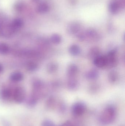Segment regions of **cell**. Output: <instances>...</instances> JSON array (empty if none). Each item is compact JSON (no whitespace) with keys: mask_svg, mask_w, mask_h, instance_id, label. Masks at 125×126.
<instances>
[{"mask_svg":"<svg viewBox=\"0 0 125 126\" xmlns=\"http://www.w3.org/2000/svg\"><path fill=\"white\" fill-rule=\"evenodd\" d=\"M78 86V82L75 79H72L69 80L68 83V86L70 89H76Z\"/></svg>","mask_w":125,"mask_h":126,"instance_id":"21","label":"cell"},{"mask_svg":"<svg viewBox=\"0 0 125 126\" xmlns=\"http://www.w3.org/2000/svg\"><path fill=\"white\" fill-rule=\"evenodd\" d=\"M37 102V97L34 94H33L29 98L26 104L28 106L31 108L34 107L36 104Z\"/></svg>","mask_w":125,"mask_h":126,"instance_id":"11","label":"cell"},{"mask_svg":"<svg viewBox=\"0 0 125 126\" xmlns=\"http://www.w3.org/2000/svg\"><path fill=\"white\" fill-rule=\"evenodd\" d=\"M26 67L27 70L31 72H33L37 69L38 66L37 64L34 62H29L26 64Z\"/></svg>","mask_w":125,"mask_h":126,"instance_id":"17","label":"cell"},{"mask_svg":"<svg viewBox=\"0 0 125 126\" xmlns=\"http://www.w3.org/2000/svg\"><path fill=\"white\" fill-rule=\"evenodd\" d=\"M106 57L107 61L106 67L112 68L116 65L117 61L114 51H111L109 53L108 55Z\"/></svg>","mask_w":125,"mask_h":126,"instance_id":"4","label":"cell"},{"mask_svg":"<svg viewBox=\"0 0 125 126\" xmlns=\"http://www.w3.org/2000/svg\"><path fill=\"white\" fill-rule=\"evenodd\" d=\"M78 71L77 67L75 64H71L69 66L68 70V75L70 77H73L77 74Z\"/></svg>","mask_w":125,"mask_h":126,"instance_id":"13","label":"cell"},{"mask_svg":"<svg viewBox=\"0 0 125 126\" xmlns=\"http://www.w3.org/2000/svg\"><path fill=\"white\" fill-rule=\"evenodd\" d=\"M10 79L11 81L14 82H19L23 79V74L19 72H16L12 73L10 76Z\"/></svg>","mask_w":125,"mask_h":126,"instance_id":"9","label":"cell"},{"mask_svg":"<svg viewBox=\"0 0 125 126\" xmlns=\"http://www.w3.org/2000/svg\"><path fill=\"white\" fill-rule=\"evenodd\" d=\"M51 41L52 43L55 44L60 43L61 41V38L59 35L58 34H54L51 36Z\"/></svg>","mask_w":125,"mask_h":126,"instance_id":"20","label":"cell"},{"mask_svg":"<svg viewBox=\"0 0 125 126\" xmlns=\"http://www.w3.org/2000/svg\"><path fill=\"white\" fill-rule=\"evenodd\" d=\"M2 124L3 126H11L9 123L5 119L2 120Z\"/></svg>","mask_w":125,"mask_h":126,"instance_id":"27","label":"cell"},{"mask_svg":"<svg viewBox=\"0 0 125 126\" xmlns=\"http://www.w3.org/2000/svg\"><path fill=\"white\" fill-rule=\"evenodd\" d=\"M34 1V2H36V1H37L38 0H32Z\"/></svg>","mask_w":125,"mask_h":126,"instance_id":"29","label":"cell"},{"mask_svg":"<svg viewBox=\"0 0 125 126\" xmlns=\"http://www.w3.org/2000/svg\"><path fill=\"white\" fill-rule=\"evenodd\" d=\"M80 29V26L78 23H72L69 26L68 31L71 34H74L78 32Z\"/></svg>","mask_w":125,"mask_h":126,"instance_id":"10","label":"cell"},{"mask_svg":"<svg viewBox=\"0 0 125 126\" xmlns=\"http://www.w3.org/2000/svg\"><path fill=\"white\" fill-rule=\"evenodd\" d=\"M86 106L84 104L78 102L75 104L72 107V112L73 115L76 117L81 116L86 111Z\"/></svg>","mask_w":125,"mask_h":126,"instance_id":"3","label":"cell"},{"mask_svg":"<svg viewBox=\"0 0 125 126\" xmlns=\"http://www.w3.org/2000/svg\"><path fill=\"white\" fill-rule=\"evenodd\" d=\"M116 111L113 106H109L102 111L100 116V120L104 124H109L114 120L116 117Z\"/></svg>","mask_w":125,"mask_h":126,"instance_id":"1","label":"cell"},{"mask_svg":"<svg viewBox=\"0 0 125 126\" xmlns=\"http://www.w3.org/2000/svg\"><path fill=\"white\" fill-rule=\"evenodd\" d=\"M12 94L13 93L10 90L5 88L1 90L0 92V98L2 100H9L12 98Z\"/></svg>","mask_w":125,"mask_h":126,"instance_id":"7","label":"cell"},{"mask_svg":"<svg viewBox=\"0 0 125 126\" xmlns=\"http://www.w3.org/2000/svg\"><path fill=\"white\" fill-rule=\"evenodd\" d=\"M58 68L57 64L55 63H51L48 64L47 66L48 72L49 73H53L57 71Z\"/></svg>","mask_w":125,"mask_h":126,"instance_id":"18","label":"cell"},{"mask_svg":"<svg viewBox=\"0 0 125 126\" xmlns=\"http://www.w3.org/2000/svg\"><path fill=\"white\" fill-rule=\"evenodd\" d=\"M120 5L118 1H113L110 3L109 6V11L112 14H116L119 12Z\"/></svg>","mask_w":125,"mask_h":126,"instance_id":"8","label":"cell"},{"mask_svg":"<svg viewBox=\"0 0 125 126\" xmlns=\"http://www.w3.org/2000/svg\"><path fill=\"white\" fill-rule=\"evenodd\" d=\"M33 86L34 89H39L42 87L43 83L41 81L38 80H34L33 81Z\"/></svg>","mask_w":125,"mask_h":126,"instance_id":"22","label":"cell"},{"mask_svg":"<svg viewBox=\"0 0 125 126\" xmlns=\"http://www.w3.org/2000/svg\"><path fill=\"white\" fill-rule=\"evenodd\" d=\"M23 21L20 18L14 19L10 26V30L11 32H14L21 28L23 25Z\"/></svg>","mask_w":125,"mask_h":126,"instance_id":"6","label":"cell"},{"mask_svg":"<svg viewBox=\"0 0 125 126\" xmlns=\"http://www.w3.org/2000/svg\"><path fill=\"white\" fill-rule=\"evenodd\" d=\"M55 103V101L54 98H50L46 103V106L49 109H52L54 106Z\"/></svg>","mask_w":125,"mask_h":126,"instance_id":"23","label":"cell"},{"mask_svg":"<svg viewBox=\"0 0 125 126\" xmlns=\"http://www.w3.org/2000/svg\"><path fill=\"white\" fill-rule=\"evenodd\" d=\"M42 126H56L55 124L50 120L44 121L42 123Z\"/></svg>","mask_w":125,"mask_h":126,"instance_id":"25","label":"cell"},{"mask_svg":"<svg viewBox=\"0 0 125 126\" xmlns=\"http://www.w3.org/2000/svg\"><path fill=\"white\" fill-rule=\"evenodd\" d=\"M94 63L95 66L99 68L106 67L107 64L106 57L101 55L98 56L94 60Z\"/></svg>","mask_w":125,"mask_h":126,"instance_id":"5","label":"cell"},{"mask_svg":"<svg viewBox=\"0 0 125 126\" xmlns=\"http://www.w3.org/2000/svg\"><path fill=\"white\" fill-rule=\"evenodd\" d=\"M100 54V50L98 48L95 47L92 48L90 51V57L92 58H94L95 59L96 57L100 56L99 54Z\"/></svg>","mask_w":125,"mask_h":126,"instance_id":"19","label":"cell"},{"mask_svg":"<svg viewBox=\"0 0 125 126\" xmlns=\"http://www.w3.org/2000/svg\"><path fill=\"white\" fill-rule=\"evenodd\" d=\"M59 126H75L70 121H67L65 122Z\"/></svg>","mask_w":125,"mask_h":126,"instance_id":"26","label":"cell"},{"mask_svg":"<svg viewBox=\"0 0 125 126\" xmlns=\"http://www.w3.org/2000/svg\"><path fill=\"white\" fill-rule=\"evenodd\" d=\"M49 10V6L45 3H43L40 4L37 7V11L39 13L41 14L45 13Z\"/></svg>","mask_w":125,"mask_h":126,"instance_id":"12","label":"cell"},{"mask_svg":"<svg viewBox=\"0 0 125 126\" xmlns=\"http://www.w3.org/2000/svg\"><path fill=\"white\" fill-rule=\"evenodd\" d=\"M3 67L2 65L0 64V73L3 71Z\"/></svg>","mask_w":125,"mask_h":126,"instance_id":"28","label":"cell"},{"mask_svg":"<svg viewBox=\"0 0 125 126\" xmlns=\"http://www.w3.org/2000/svg\"><path fill=\"white\" fill-rule=\"evenodd\" d=\"M25 95V92L23 88L22 87H17L14 90L12 98L15 103L20 104L24 101Z\"/></svg>","mask_w":125,"mask_h":126,"instance_id":"2","label":"cell"},{"mask_svg":"<svg viewBox=\"0 0 125 126\" xmlns=\"http://www.w3.org/2000/svg\"><path fill=\"white\" fill-rule=\"evenodd\" d=\"M10 51V47L5 43H0V54L5 55L8 54Z\"/></svg>","mask_w":125,"mask_h":126,"instance_id":"14","label":"cell"},{"mask_svg":"<svg viewBox=\"0 0 125 126\" xmlns=\"http://www.w3.org/2000/svg\"><path fill=\"white\" fill-rule=\"evenodd\" d=\"M86 77L89 79H94L97 78L98 76V73L95 70H92L87 73Z\"/></svg>","mask_w":125,"mask_h":126,"instance_id":"16","label":"cell"},{"mask_svg":"<svg viewBox=\"0 0 125 126\" xmlns=\"http://www.w3.org/2000/svg\"><path fill=\"white\" fill-rule=\"evenodd\" d=\"M70 53L73 55H77L80 52V49L78 46L74 45L71 46L69 49Z\"/></svg>","mask_w":125,"mask_h":126,"instance_id":"15","label":"cell"},{"mask_svg":"<svg viewBox=\"0 0 125 126\" xmlns=\"http://www.w3.org/2000/svg\"><path fill=\"white\" fill-rule=\"evenodd\" d=\"M109 80L112 82L116 81L117 78V75L115 72H112L109 75Z\"/></svg>","mask_w":125,"mask_h":126,"instance_id":"24","label":"cell"}]
</instances>
